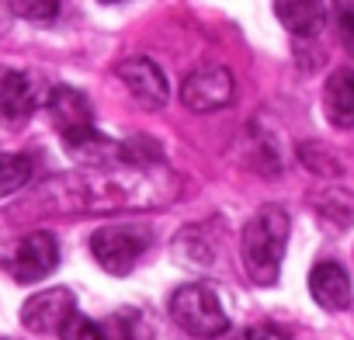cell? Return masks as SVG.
<instances>
[{"label": "cell", "mask_w": 354, "mask_h": 340, "mask_svg": "<svg viewBox=\"0 0 354 340\" xmlns=\"http://www.w3.org/2000/svg\"><path fill=\"white\" fill-rule=\"evenodd\" d=\"M59 337L63 340H108V330L104 326H97L91 316H84V312H70L66 316V323L59 326Z\"/></svg>", "instance_id": "14"}, {"label": "cell", "mask_w": 354, "mask_h": 340, "mask_svg": "<svg viewBox=\"0 0 354 340\" xmlns=\"http://www.w3.org/2000/svg\"><path fill=\"white\" fill-rule=\"evenodd\" d=\"M63 4L66 0H11L15 15L25 21H53V18H59Z\"/></svg>", "instance_id": "15"}, {"label": "cell", "mask_w": 354, "mask_h": 340, "mask_svg": "<svg viewBox=\"0 0 354 340\" xmlns=\"http://www.w3.org/2000/svg\"><path fill=\"white\" fill-rule=\"evenodd\" d=\"M59 264V240L46 229L39 233H28L21 243H18V254H15V278L21 285H35L42 281L46 274H53Z\"/></svg>", "instance_id": "6"}, {"label": "cell", "mask_w": 354, "mask_h": 340, "mask_svg": "<svg viewBox=\"0 0 354 340\" xmlns=\"http://www.w3.org/2000/svg\"><path fill=\"white\" fill-rule=\"evenodd\" d=\"M170 316L185 333L202 337V340L223 337L230 330V316L219 302V292L205 281H192L185 288H177L170 299Z\"/></svg>", "instance_id": "2"}, {"label": "cell", "mask_w": 354, "mask_h": 340, "mask_svg": "<svg viewBox=\"0 0 354 340\" xmlns=\"http://www.w3.org/2000/svg\"><path fill=\"white\" fill-rule=\"evenodd\" d=\"M288 229H292L288 212L278 209V205H264L243 226L240 257H243L247 274L257 285H274L278 281V271H281V261H285V247H288Z\"/></svg>", "instance_id": "1"}, {"label": "cell", "mask_w": 354, "mask_h": 340, "mask_svg": "<svg viewBox=\"0 0 354 340\" xmlns=\"http://www.w3.org/2000/svg\"><path fill=\"white\" fill-rule=\"evenodd\" d=\"M35 111V91L32 80L18 70H4L0 66V122L18 129L32 118Z\"/></svg>", "instance_id": "8"}, {"label": "cell", "mask_w": 354, "mask_h": 340, "mask_svg": "<svg viewBox=\"0 0 354 340\" xmlns=\"http://www.w3.org/2000/svg\"><path fill=\"white\" fill-rule=\"evenodd\" d=\"M337 28H340V42L344 49H354V15H351V0H337Z\"/></svg>", "instance_id": "16"}, {"label": "cell", "mask_w": 354, "mask_h": 340, "mask_svg": "<svg viewBox=\"0 0 354 340\" xmlns=\"http://www.w3.org/2000/svg\"><path fill=\"white\" fill-rule=\"evenodd\" d=\"M181 101H185V108H192L198 115L226 108L233 101V77H230V70L216 66V63L192 70L185 77V84H181Z\"/></svg>", "instance_id": "4"}, {"label": "cell", "mask_w": 354, "mask_h": 340, "mask_svg": "<svg viewBox=\"0 0 354 340\" xmlns=\"http://www.w3.org/2000/svg\"><path fill=\"white\" fill-rule=\"evenodd\" d=\"M274 15L299 39H313L326 25V4L323 0H274Z\"/></svg>", "instance_id": "10"}, {"label": "cell", "mask_w": 354, "mask_h": 340, "mask_svg": "<svg viewBox=\"0 0 354 340\" xmlns=\"http://www.w3.org/2000/svg\"><path fill=\"white\" fill-rule=\"evenodd\" d=\"M118 80H122V87L142 104V108H163L167 104V77H163V70L153 63V59H146V56H132V59H122L118 63Z\"/></svg>", "instance_id": "5"}, {"label": "cell", "mask_w": 354, "mask_h": 340, "mask_svg": "<svg viewBox=\"0 0 354 340\" xmlns=\"http://www.w3.org/2000/svg\"><path fill=\"white\" fill-rule=\"evenodd\" d=\"M101 4H122V0H101Z\"/></svg>", "instance_id": "18"}, {"label": "cell", "mask_w": 354, "mask_h": 340, "mask_svg": "<svg viewBox=\"0 0 354 340\" xmlns=\"http://www.w3.org/2000/svg\"><path fill=\"white\" fill-rule=\"evenodd\" d=\"M49 118L56 125V132H70V129H84V125H94V111H91V101L73 91V87H56L49 94Z\"/></svg>", "instance_id": "11"}, {"label": "cell", "mask_w": 354, "mask_h": 340, "mask_svg": "<svg viewBox=\"0 0 354 340\" xmlns=\"http://www.w3.org/2000/svg\"><path fill=\"white\" fill-rule=\"evenodd\" d=\"M309 292L313 299L323 305V309H333V312H344L351 305V278L347 271L337 264V261H323L313 267L309 274Z\"/></svg>", "instance_id": "9"}, {"label": "cell", "mask_w": 354, "mask_h": 340, "mask_svg": "<svg viewBox=\"0 0 354 340\" xmlns=\"http://www.w3.org/2000/svg\"><path fill=\"white\" fill-rule=\"evenodd\" d=\"M247 340H278V333L268 326H254V330H247Z\"/></svg>", "instance_id": "17"}, {"label": "cell", "mask_w": 354, "mask_h": 340, "mask_svg": "<svg viewBox=\"0 0 354 340\" xmlns=\"http://www.w3.org/2000/svg\"><path fill=\"white\" fill-rule=\"evenodd\" d=\"M32 181V156L25 153H0V198L21 191Z\"/></svg>", "instance_id": "13"}, {"label": "cell", "mask_w": 354, "mask_h": 340, "mask_svg": "<svg viewBox=\"0 0 354 340\" xmlns=\"http://www.w3.org/2000/svg\"><path fill=\"white\" fill-rule=\"evenodd\" d=\"M323 104H326V115L337 129H351L354 125V73L344 66L337 70L330 80H326V91H323Z\"/></svg>", "instance_id": "12"}, {"label": "cell", "mask_w": 354, "mask_h": 340, "mask_svg": "<svg viewBox=\"0 0 354 340\" xmlns=\"http://www.w3.org/2000/svg\"><path fill=\"white\" fill-rule=\"evenodd\" d=\"M73 309H77V302H73L70 288H49V292H39L25 302L21 323L32 333H59V326L66 323V316Z\"/></svg>", "instance_id": "7"}, {"label": "cell", "mask_w": 354, "mask_h": 340, "mask_svg": "<svg viewBox=\"0 0 354 340\" xmlns=\"http://www.w3.org/2000/svg\"><path fill=\"white\" fill-rule=\"evenodd\" d=\"M149 229L146 226H139V223H118V226H101V229H94V236H91V254H94V261L108 271V274H129L136 264H139V257L146 254V247H149Z\"/></svg>", "instance_id": "3"}]
</instances>
